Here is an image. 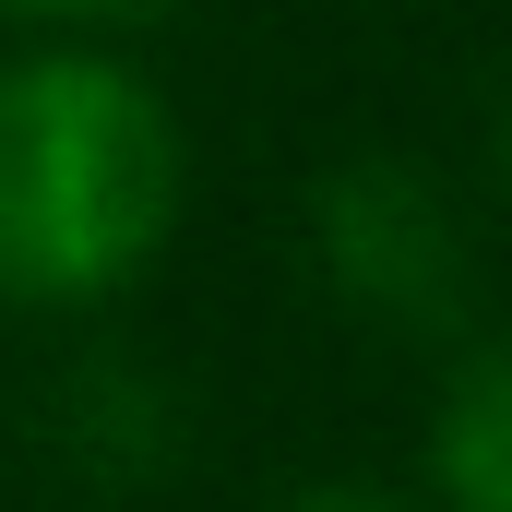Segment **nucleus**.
<instances>
[{"label": "nucleus", "mask_w": 512, "mask_h": 512, "mask_svg": "<svg viewBox=\"0 0 512 512\" xmlns=\"http://www.w3.org/2000/svg\"><path fill=\"white\" fill-rule=\"evenodd\" d=\"M191 191V155L167 96L84 48L48 36L36 60L0 72V310H96L167 251Z\"/></svg>", "instance_id": "obj_1"}, {"label": "nucleus", "mask_w": 512, "mask_h": 512, "mask_svg": "<svg viewBox=\"0 0 512 512\" xmlns=\"http://www.w3.org/2000/svg\"><path fill=\"white\" fill-rule=\"evenodd\" d=\"M298 251L310 286L382 346H453L477 322V215L429 155H334L298 203Z\"/></svg>", "instance_id": "obj_2"}, {"label": "nucleus", "mask_w": 512, "mask_h": 512, "mask_svg": "<svg viewBox=\"0 0 512 512\" xmlns=\"http://www.w3.org/2000/svg\"><path fill=\"white\" fill-rule=\"evenodd\" d=\"M429 489H441V512H512V322L477 334V346L441 370V405H429Z\"/></svg>", "instance_id": "obj_3"}, {"label": "nucleus", "mask_w": 512, "mask_h": 512, "mask_svg": "<svg viewBox=\"0 0 512 512\" xmlns=\"http://www.w3.org/2000/svg\"><path fill=\"white\" fill-rule=\"evenodd\" d=\"M48 441L96 489H155V465L179 453V405H167L155 370H131V358H84L72 393H60V417H48Z\"/></svg>", "instance_id": "obj_4"}, {"label": "nucleus", "mask_w": 512, "mask_h": 512, "mask_svg": "<svg viewBox=\"0 0 512 512\" xmlns=\"http://www.w3.org/2000/svg\"><path fill=\"white\" fill-rule=\"evenodd\" d=\"M12 24H48V36H96V24H143V12H167V0H0Z\"/></svg>", "instance_id": "obj_5"}, {"label": "nucleus", "mask_w": 512, "mask_h": 512, "mask_svg": "<svg viewBox=\"0 0 512 512\" xmlns=\"http://www.w3.org/2000/svg\"><path fill=\"white\" fill-rule=\"evenodd\" d=\"M262 512H405V501H382V489H346V477H322V489H286V501H262Z\"/></svg>", "instance_id": "obj_6"}, {"label": "nucleus", "mask_w": 512, "mask_h": 512, "mask_svg": "<svg viewBox=\"0 0 512 512\" xmlns=\"http://www.w3.org/2000/svg\"><path fill=\"white\" fill-rule=\"evenodd\" d=\"M489 179L512 191V84H501V120H489Z\"/></svg>", "instance_id": "obj_7"}]
</instances>
